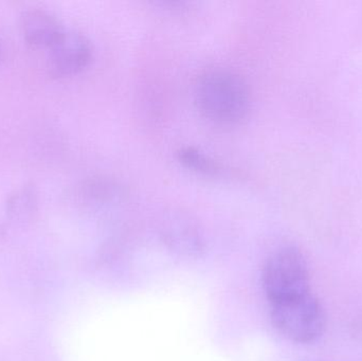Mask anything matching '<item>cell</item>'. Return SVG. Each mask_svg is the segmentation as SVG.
<instances>
[{
    "mask_svg": "<svg viewBox=\"0 0 362 361\" xmlns=\"http://www.w3.org/2000/svg\"><path fill=\"white\" fill-rule=\"evenodd\" d=\"M199 112L211 122L234 125L244 120L250 110V93L240 76L228 70L206 72L195 86Z\"/></svg>",
    "mask_w": 362,
    "mask_h": 361,
    "instance_id": "cell-1",
    "label": "cell"
},
{
    "mask_svg": "<svg viewBox=\"0 0 362 361\" xmlns=\"http://www.w3.org/2000/svg\"><path fill=\"white\" fill-rule=\"evenodd\" d=\"M263 288L270 304L310 294V271L302 252L291 246L272 252L264 266Z\"/></svg>",
    "mask_w": 362,
    "mask_h": 361,
    "instance_id": "cell-2",
    "label": "cell"
},
{
    "mask_svg": "<svg viewBox=\"0 0 362 361\" xmlns=\"http://www.w3.org/2000/svg\"><path fill=\"white\" fill-rule=\"evenodd\" d=\"M272 305L270 319L274 328L296 343H314L327 328V315L317 297L312 292Z\"/></svg>",
    "mask_w": 362,
    "mask_h": 361,
    "instance_id": "cell-3",
    "label": "cell"
},
{
    "mask_svg": "<svg viewBox=\"0 0 362 361\" xmlns=\"http://www.w3.org/2000/svg\"><path fill=\"white\" fill-rule=\"evenodd\" d=\"M93 59V46L86 36L76 31H65L49 49L48 69L55 78L76 76Z\"/></svg>",
    "mask_w": 362,
    "mask_h": 361,
    "instance_id": "cell-4",
    "label": "cell"
},
{
    "mask_svg": "<svg viewBox=\"0 0 362 361\" xmlns=\"http://www.w3.org/2000/svg\"><path fill=\"white\" fill-rule=\"evenodd\" d=\"M21 30L31 46L48 50L66 31L57 17L42 8H31L23 13Z\"/></svg>",
    "mask_w": 362,
    "mask_h": 361,
    "instance_id": "cell-5",
    "label": "cell"
},
{
    "mask_svg": "<svg viewBox=\"0 0 362 361\" xmlns=\"http://www.w3.org/2000/svg\"><path fill=\"white\" fill-rule=\"evenodd\" d=\"M165 243L178 254L193 256L202 250V239L197 227L187 216L173 214L163 225Z\"/></svg>",
    "mask_w": 362,
    "mask_h": 361,
    "instance_id": "cell-6",
    "label": "cell"
},
{
    "mask_svg": "<svg viewBox=\"0 0 362 361\" xmlns=\"http://www.w3.org/2000/svg\"><path fill=\"white\" fill-rule=\"evenodd\" d=\"M178 158L187 169L204 175H216L219 165L212 158L195 148H185L178 153Z\"/></svg>",
    "mask_w": 362,
    "mask_h": 361,
    "instance_id": "cell-7",
    "label": "cell"
},
{
    "mask_svg": "<svg viewBox=\"0 0 362 361\" xmlns=\"http://www.w3.org/2000/svg\"><path fill=\"white\" fill-rule=\"evenodd\" d=\"M0 59H1V48H0Z\"/></svg>",
    "mask_w": 362,
    "mask_h": 361,
    "instance_id": "cell-8",
    "label": "cell"
},
{
    "mask_svg": "<svg viewBox=\"0 0 362 361\" xmlns=\"http://www.w3.org/2000/svg\"><path fill=\"white\" fill-rule=\"evenodd\" d=\"M305 361H320V360H305Z\"/></svg>",
    "mask_w": 362,
    "mask_h": 361,
    "instance_id": "cell-9",
    "label": "cell"
}]
</instances>
